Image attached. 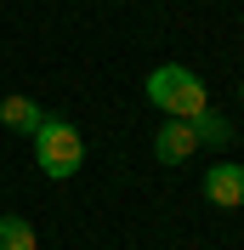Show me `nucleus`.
<instances>
[{"label":"nucleus","mask_w":244,"mask_h":250,"mask_svg":"<svg viewBox=\"0 0 244 250\" xmlns=\"http://www.w3.org/2000/svg\"><path fill=\"white\" fill-rule=\"evenodd\" d=\"M148 103L153 108H165V120H199V114L210 108V91H204V80L182 62H159L148 74Z\"/></svg>","instance_id":"f257e3e1"},{"label":"nucleus","mask_w":244,"mask_h":250,"mask_svg":"<svg viewBox=\"0 0 244 250\" xmlns=\"http://www.w3.org/2000/svg\"><path fill=\"white\" fill-rule=\"evenodd\" d=\"M193 154H199V137H193L187 120H165L153 131V159H159V165H187Z\"/></svg>","instance_id":"20e7f679"},{"label":"nucleus","mask_w":244,"mask_h":250,"mask_svg":"<svg viewBox=\"0 0 244 250\" xmlns=\"http://www.w3.org/2000/svg\"><path fill=\"white\" fill-rule=\"evenodd\" d=\"M34 165H40V176H51V182L80 176V165H85V137H80L62 114H46V120L34 125Z\"/></svg>","instance_id":"f03ea898"},{"label":"nucleus","mask_w":244,"mask_h":250,"mask_svg":"<svg viewBox=\"0 0 244 250\" xmlns=\"http://www.w3.org/2000/svg\"><path fill=\"white\" fill-rule=\"evenodd\" d=\"M34 222L29 216H0V250H34Z\"/></svg>","instance_id":"0eeeda50"},{"label":"nucleus","mask_w":244,"mask_h":250,"mask_svg":"<svg viewBox=\"0 0 244 250\" xmlns=\"http://www.w3.org/2000/svg\"><path fill=\"white\" fill-rule=\"evenodd\" d=\"M199 188H204V199H210L216 210H239L244 205V165L239 159H216Z\"/></svg>","instance_id":"7ed1b4c3"},{"label":"nucleus","mask_w":244,"mask_h":250,"mask_svg":"<svg viewBox=\"0 0 244 250\" xmlns=\"http://www.w3.org/2000/svg\"><path fill=\"white\" fill-rule=\"evenodd\" d=\"M239 97H244V80H239Z\"/></svg>","instance_id":"6e6552de"},{"label":"nucleus","mask_w":244,"mask_h":250,"mask_svg":"<svg viewBox=\"0 0 244 250\" xmlns=\"http://www.w3.org/2000/svg\"><path fill=\"white\" fill-rule=\"evenodd\" d=\"M187 125H193L199 148H227V142H233V125L222 120V114H216V108H204V114H199V120H187Z\"/></svg>","instance_id":"423d86ee"},{"label":"nucleus","mask_w":244,"mask_h":250,"mask_svg":"<svg viewBox=\"0 0 244 250\" xmlns=\"http://www.w3.org/2000/svg\"><path fill=\"white\" fill-rule=\"evenodd\" d=\"M46 120V108L34 103V97H23V91H12V97H0V125L6 131H29L34 137V125Z\"/></svg>","instance_id":"39448f33"}]
</instances>
